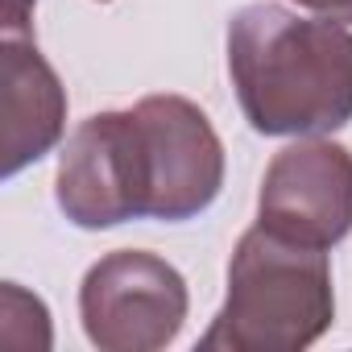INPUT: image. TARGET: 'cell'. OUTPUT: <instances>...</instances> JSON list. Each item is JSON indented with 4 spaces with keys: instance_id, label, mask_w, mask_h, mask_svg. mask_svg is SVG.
Listing matches in <instances>:
<instances>
[{
    "instance_id": "3957f363",
    "label": "cell",
    "mask_w": 352,
    "mask_h": 352,
    "mask_svg": "<svg viewBox=\"0 0 352 352\" xmlns=\"http://www.w3.org/2000/svg\"><path fill=\"white\" fill-rule=\"evenodd\" d=\"M336 319L327 249L282 241L253 224L228 261V298L199 352H298Z\"/></svg>"
},
{
    "instance_id": "6da1fadb",
    "label": "cell",
    "mask_w": 352,
    "mask_h": 352,
    "mask_svg": "<svg viewBox=\"0 0 352 352\" xmlns=\"http://www.w3.org/2000/svg\"><path fill=\"white\" fill-rule=\"evenodd\" d=\"M224 187V141L187 96H145L87 116L58 153V212L87 232L129 220L183 224Z\"/></svg>"
},
{
    "instance_id": "277c9868",
    "label": "cell",
    "mask_w": 352,
    "mask_h": 352,
    "mask_svg": "<svg viewBox=\"0 0 352 352\" xmlns=\"http://www.w3.org/2000/svg\"><path fill=\"white\" fill-rule=\"evenodd\" d=\"M191 311L187 278L145 249L104 253L79 282V319L100 352H157Z\"/></svg>"
},
{
    "instance_id": "ba28073f",
    "label": "cell",
    "mask_w": 352,
    "mask_h": 352,
    "mask_svg": "<svg viewBox=\"0 0 352 352\" xmlns=\"http://www.w3.org/2000/svg\"><path fill=\"white\" fill-rule=\"evenodd\" d=\"M298 9H311L327 21H340V25H352V0H294Z\"/></svg>"
},
{
    "instance_id": "9c48e42d",
    "label": "cell",
    "mask_w": 352,
    "mask_h": 352,
    "mask_svg": "<svg viewBox=\"0 0 352 352\" xmlns=\"http://www.w3.org/2000/svg\"><path fill=\"white\" fill-rule=\"evenodd\" d=\"M100 5H104V0H100Z\"/></svg>"
},
{
    "instance_id": "5b68a950",
    "label": "cell",
    "mask_w": 352,
    "mask_h": 352,
    "mask_svg": "<svg viewBox=\"0 0 352 352\" xmlns=\"http://www.w3.org/2000/svg\"><path fill=\"white\" fill-rule=\"evenodd\" d=\"M257 224L307 249H336L352 232V153L327 137H298L265 166Z\"/></svg>"
},
{
    "instance_id": "8992f818",
    "label": "cell",
    "mask_w": 352,
    "mask_h": 352,
    "mask_svg": "<svg viewBox=\"0 0 352 352\" xmlns=\"http://www.w3.org/2000/svg\"><path fill=\"white\" fill-rule=\"evenodd\" d=\"M0 83H5V166L13 179L42 162L67 133V87L38 50L34 38H5L0 46Z\"/></svg>"
},
{
    "instance_id": "7a4b0ae2",
    "label": "cell",
    "mask_w": 352,
    "mask_h": 352,
    "mask_svg": "<svg viewBox=\"0 0 352 352\" xmlns=\"http://www.w3.org/2000/svg\"><path fill=\"white\" fill-rule=\"evenodd\" d=\"M236 104L261 137H327L352 120V34L282 5H245L228 21Z\"/></svg>"
},
{
    "instance_id": "52a82bcc",
    "label": "cell",
    "mask_w": 352,
    "mask_h": 352,
    "mask_svg": "<svg viewBox=\"0 0 352 352\" xmlns=\"http://www.w3.org/2000/svg\"><path fill=\"white\" fill-rule=\"evenodd\" d=\"M34 0H5V38H30Z\"/></svg>"
}]
</instances>
